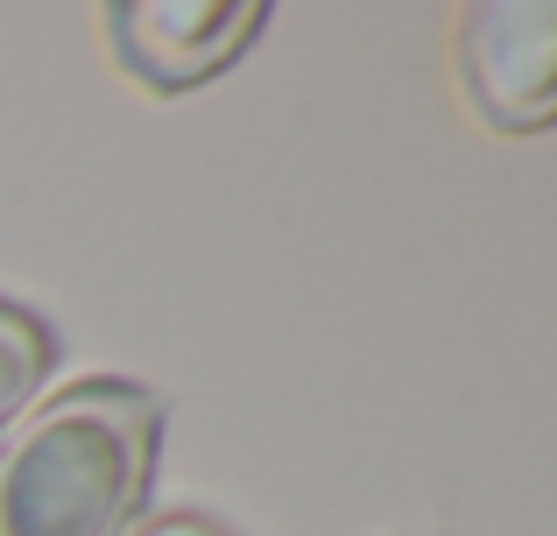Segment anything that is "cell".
I'll return each mask as SVG.
<instances>
[{"label":"cell","mask_w":557,"mask_h":536,"mask_svg":"<svg viewBox=\"0 0 557 536\" xmlns=\"http://www.w3.org/2000/svg\"><path fill=\"white\" fill-rule=\"evenodd\" d=\"M163 402L135 382H78L0 438V536H127L149 509Z\"/></svg>","instance_id":"obj_1"},{"label":"cell","mask_w":557,"mask_h":536,"mask_svg":"<svg viewBox=\"0 0 557 536\" xmlns=\"http://www.w3.org/2000/svg\"><path fill=\"white\" fill-rule=\"evenodd\" d=\"M451 71L466 107L502 135L557 121V0H480L451 22Z\"/></svg>","instance_id":"obj_2"},{"label":"cell","mask_w":557,"mask_h":536,"mask_svg":"<svg viewBox=\"0 0 557 536\" xmlns=\"http://www.w3.org/2000/svg\"><path fill=\"white\" fill-rule=\"evenodd\" d=\"M261 0H121L107 8L113 57L156 92H190L219 78L247 42L261 36Z\"/></svg>","instance_id":"obj_3"},{"label":"cell","mask_w":557,"mask_h":536,"mask_svg":"<svg viewBox=\"0 0 557 536\" xmlns=\"http://www.w3.org/2000/svg\"><path fill=\"white\" fill-rule=\"evenodd\" d=\"M50 325H42L36 311H22V303L0 297V424H14V416L28 410V396L42 388V374H50Z\"/></svg>","instance_id":"obj_4"},{"label":"cell","mask_w":557,"mask_h":536,"mask_svg":"<svg viewBox=\"0 0 557 536\" xmlns=\"http://www.w3.org/2000/svg\"><path fill=\"white\" fill-rule=\"evenodd\" d=\"M141 536H226V529H212L205 515H163V523H149Z\"/></svg>","instance_id":"obj_5"}]
</instances>
